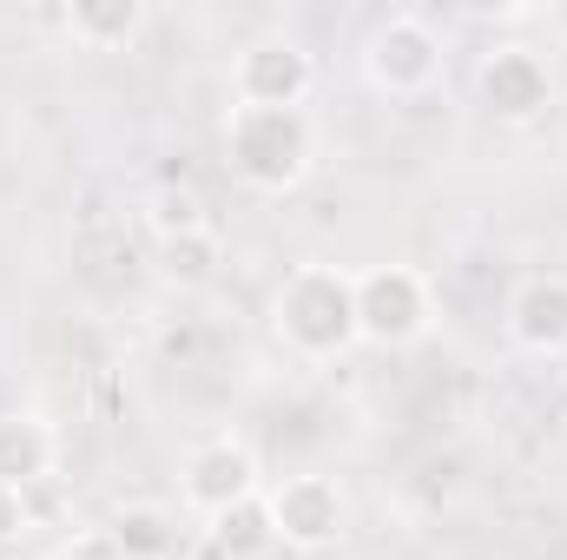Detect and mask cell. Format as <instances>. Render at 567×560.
<instances>
[{
    "label": "cell",
    "instance_id": "cell-1",
    "mask_svg": "<svg viewBox=\"0 0 567 560\" xmlns=\"http://www.w3.org/2000/svg\"><path fill=\"white\" fill-rule=\"evenodd\" d=\"M271 323H278L284 350L303 356V363L350 356L363 343L357 336V271H343V265H297L284 278L278 303H271Z\"/></svg>",
    "mask_w": 567,
    "mask_h": 560
},
{
    "label": "cell",
    "instance_id": "cell-2",
    "mask_svg": "<svg viewBox=\"0 0 567 560\" xmlns=\"http://www.w3.org/2000/svg\"><path fill=\"white\" fill-rule=\"evenodd\" d=\"M225 152H231V172L265 191V198H284L310 178L317 165V126L303 106H231L225 120Z\"/></svg>",
    "mask_w": 567,
    "mask_h": 560
},
{
    "label": "cell",
    "instance_id": "cell-3",
    "mask_svg": "<svg viewBox=\"0 0 567 560\" xmlns=\"http://www.w3.org/2000/svg\"><path fill=\"white\" fill-rule=\"evenodd\" d=\"M435 323V297L416 265H370L357 271V336L377 350H410Z\"/></svg>",
    "mask_w": 567,
    "mask_h": 560
},
{
    "label": "cell",
    "instance_id": "cell-4",
    "mask_svg": "<svg viewBox=\"0 0 567 560\" xmlns=\"http://www.w3.org/2000/svg\"><path fill=\"white\" fill-rule=\"evenodd\" d=\"M475 100H482V113L502 120V126L542 120V113L555 106V66H548V53L528 46V40L488 46L482 66H475Z\"/></svg>",
    "mask_w": 567,
    "mask_h": 560
},
{
    "label": "cell",
    "instance_id": "cell-5",
    "mask_svg": "<svg viewBox=\"0 0 567 560\" xmlns=\"http://www.w3.org/2000/svg\"><path fill=\"white\" fill-rule=\"evenodd\" d=\"M363 73L383 100H416L442 80V33L416 13H390L363 46Z\"/></svg>",
    "mask_w": 567,
    "mask_h": 560
},
{
    "label": "cell",
    "instance_id": "cell-6",
    "mask_svg": "<svg viewBox=\"0 0 567 560\" xmlns=\"http://www.w3.org/2000/svg\"><path fill=\"white\" fill-rule=\"evenodd\" d=\"M178 495H185V508L192 515H225V508H238V501H258L265 495V468H258V455H251V442H238V435H212V442H198L192 455H185V468H178Z\"/></svg>",
    "mask_w": 567,
    "mask_h": 560
},
{
    "label": "cell",
    "instance_id": "cell-7",
    "mask_svg": "<svg viewBox=\"0 0 567 560\" xmlns=\"http://www.w3.org/2000/svg\"><path fill=\"white\" fill-rule=\"evenodd\" d=\"M271 508V528H278L284 548L297 554H317V548H337L343 528H350V501L330 475H284L278 488L265 495Z\"/></svg>",
    "mask_w": 567,
    "mask_h": 560
},
{
    "label": "cell",
    "instance_id": "cell-8",
    "mask_svg": "<svg viewBox=\"0 0 567 560\" xmlns=\"http://www.w3.org/2000/svg\"><path fill=\"white\" fill-rule=\"evenodd\" d=\"M310 86H317V60H310L297 40H284V33L251 40V46L231 60V93H238V106H303Z\"/></svg>",
    "mask_w": 567,
    "mask_h": 560
},
{
    "label": "cell",
    "instance_id": "cell-9",
    "mask_svg": "<svg viewBox=\"0 0 567 560\" xmlns=\"http://www.w3.org/2000/svg\"><path fill=\"white\" fill-rule=\"evenodd\" d=\"M502 323H508V336L528 356H561L567 350V278L561 271H528L508 290Z\"/></svg>",
    "mask_w": 567,
    "mask_h": 560
},
{
    "label": "cell",
    "instance_id": "cell-10",
    "mask_svg": "<svg viewBox=\"0 0 567 560\" xmlns=\"http://www.w3.org/2000/svg\"><path fill=\"white\" fill-rule=\"evenodd\" d=\"M53 468H60V428L40 409H0V481L40 488Z\"/></svg>",
    "mask_w": 567,
    "mask_h": 560
},
{
    "label": "cell",
    "instance_id": "cell-11",
    "mask_svg": "<svg viewBox=\"0 0 567 560\" xmlns=\"http://www.w3.org/2000/svg\"><path fill=\"white\" fill-rule=\"evenodd\" d=\"M145 33V0H73L66 7V40L93 53H120Z\"/></svg>",
    "mask_w": 567,
    "mask_h": 560
},
{
    "label": "cell",
    "instance_id": "cell-12",
    "mask_svg": "<svg viewBox=\"0 0 567 560\" xmlns=\"http://www.w3.org/2000/svg\"><path fill=\"white\" fill-rule=\"evenodd\" d=\"M106 535L126 548V560H165L178 548V515L158 501H126V508H113Z\"/></svg>",
    "mask_w": 567,
    "mask_h": 560
},
{
    "label": "cell",
    "instance_id": "cell-13",
    "mask_svg": "<svg viewBox=\"0 0 567 560\" xmlns=\"http://www.w3.org/2000/svg\"><path fill=\"white\" fill-rule=\"evenodd\" d=\"M218 265H225V238H218L212 225L178 231V238H158V278L178 283V290L212 283V278H218Z\"/></svg>",
    "mask_w": 567,
    "mask_h": 560
},
{
    "label": "cell",
    "instance_id": "cell-14",
    "mask_svg": "<svg viewBox=\"0 0 567 560\" xmlns=\"http://www.w3.org/2000/svg\"><path fill=\"white\" fill-rule=\"evenodd\" d=\"M212 548L225 560H258L278 548V528H271V508H265V495L258 501H238V508H225V515H212Z\"/></svg>",
    "mask_w": 567,
    "mask_h": 560
},
{
    "label": "cell",
    "instance_id": "cell-15",
    "mask_svg": "<svg viewBox=\"0 0 567 560\" xmlns=\"http://www.w3.org/2000/svg\"><path fill=\"white\" fill-rule=\"evenodd\" d=\"M145 225H152V238H178V231H198V225H212V218H205V198H198L192 185H165V191H152Z\"/></svg>",
    "mask_w": 567,
    "mask_h": 560
},
{
    "label": "cell",
    "instance_id": "cell-16",
    "mask_svg": "<svg viewBox=\"0 0 567 560\" xmlns=\"http://www.w3.org/2000/svg\"><path fill=\"white\" fill-rule=\"evenodd\" d=\"M33 528V508H27V488H7L0 481V548H13L20 535Z\"/></svg>",
    "mask_w": 567,
    "mask_h": 560
},
{
    "label": "cell",
    "instance_id": "cell-17",
    "mask_svg": "<svg viewBox=\"0 0 567 560\" xmlns=\"http://www.w3.org/2000/svg\"><path fill=\"white\" fill-rule=\"evenodd\" d=\"M60 560H126V548H120L106 528H86V535H73V541L60 548Z\"/></svg>",
    "mask_w": 567,
    "mask_h": 560
}]
</instances>
